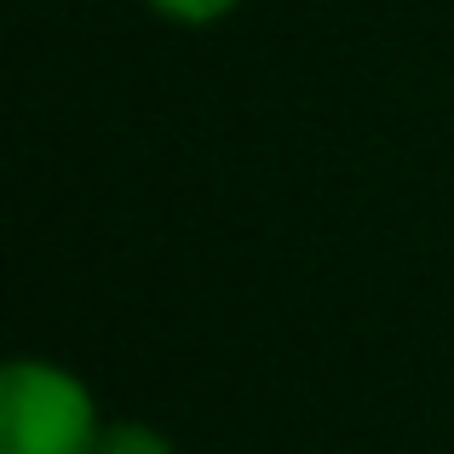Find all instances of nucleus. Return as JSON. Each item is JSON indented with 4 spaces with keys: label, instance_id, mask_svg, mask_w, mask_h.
I'll list each match as a JSON object with an SVG mask.
<instances>
[{
    "label": "nucleus",
    "instance_id": "obj_1",
    "mask_svg": "<svg viewBox=\"0 0 454 454\" xmlns=\"http://www.w3.org/2000/svg\"><path fill=\"white\" fill-rule=\"evenodd\" d=\"M98 391L58 356H12L0 374V454H92Z\"/></svg>",
    "mask_w": 454,
    "mask_h": 454
},
{
    "label": "nucleus",
    "instance_id": "obj_2",
    "mask_svg": "<svg viewBox=\"0 0 454 454\" xmlns=\"http://www.w3.org/2000/svg\"><path fill=\"white\" fill-rule=\"evenodd\" d=\"M92 454H184L173 443V432H161L155 420H133V414H121V420H104L98 432V449Z\"/></svg>",
    "mask_w": 454,
    "mask_h": 454
},
{
    "label": "nucleus",
    "instance_id": "obj_3",
    "mask_svg": "<svg viewBox=\"0 0 454 454\" xmlns=\"http://www.w3.org/2000/svg\"><path fill=\"white\" fill-rule=\"evenodd\" d=\"M145 6L161 23H173V29H213L231 12H242V0H145Z\"/></svg>",
    "mask_w": 454,
    "mask_h": 454
}]
</instances>
